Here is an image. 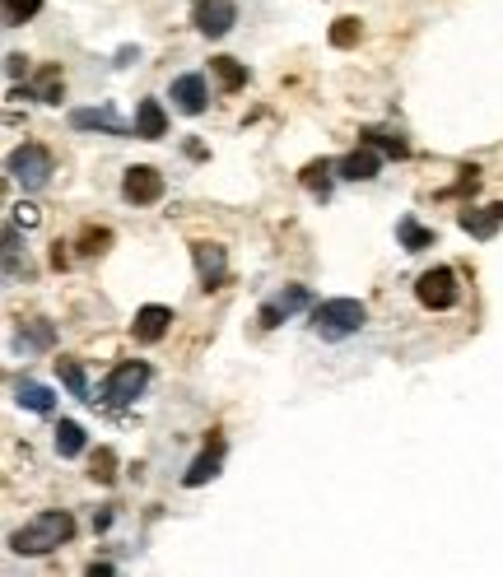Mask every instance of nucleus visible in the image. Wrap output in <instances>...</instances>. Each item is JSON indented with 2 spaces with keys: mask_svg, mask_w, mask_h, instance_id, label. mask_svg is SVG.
Listing matches in <instances>:
<instances>
[{
  "mask_svg": "<svg viewBox=\"0 0 503 577\" xmlns=\"http://www.w3.org/2000/svg\"><path fill=\"white\" fill-rule=\"evenodd\" d=\"M415 298H420V308H429V312L457 308V303H462V284H457V270H452V266L424 270L420 280H415Z\"/></svg>",
  "mask_w": 503,
  "mask_h": 577,
  "instance_id": "nucleus-4",
  "label": "nucleus"
},
{
  "mask_svg": "<svg viewBox=\"0 0 503 577\" xmlns=\"http://www.w3.org/2000/svg\"><path fill=\"white\" fill-rule=\"evenodd\" d=\"M168 326H173V308L145 303V308L136 312V322H131V336H136V345H159V340L168 336Z\"/></svg>",
  "mask_w": 503,
  "mask_h": 577,
  "instance_id": "nucleus-11",
  "label": "nucleus"
},
{
  "mask_svg": "<svg viewBox=\"0 0 503 577\" xmlns=\"http://www.w3.org/2000/svg\"><path fill=\"white\" fill-rule=\"evenodd\" d=\"M38 10H42V0H5V24L19 28V24H28Z\"/></svg>",
  "mask_w": 503,
  "mask_h": 577,
  "instance_id": "nucleus-28",
  "label": "nucleus"
},
{
  "mask_svg": "<svg viewBox=\"0 0 503 577\" xmlns=\"http://www.w3.org/2000/svg\"><path fill=\"white\" fill-rule=\"evenodd\" d=\"M122 196L131 205H159L164 201V173L150 163H131L122 173Z\"/></svg>",
  "mask_w": 503,
  "mask_h": 577,
  "instance_id": "nucleus-6",
  "label": "nucleus"
},
{
  "mask_svg": "<svg viewBox=\"0 0 503 577\" xmlns=\"http://www.w3.org/2000/svg\"><path fill=\"white\" fill-rule=\"evenodd\" d=\"M396 238H401V247H406V252H424V247H434V229H424L420 219L415 215H401L396 219Z\"/></svg>",
  "mask_w": 503,
  "mask_h": 577,
  "instance_id": "nucleus-19",
  "label": "nucleus"
},
{
  "mask_svg": "<svg viewBox=\"0 0 503 577\" xmlns=\"http://www.w3.org/2000/svg\"><path fill=\"white\" fill-rule=\"evenodd\" d=\"M14 401L24 405V410H33V415H52L56 410V396L47 387H42V382H14Z\"/></svg>",
  "mask_w": 503,
  "mask_h": 577,
  "instance_id": "nucleus-18",
  "label": "nucleus"
},
{
  "mask_svg": "<svg viewBox=\"0 0 503 577\" xmlns=\"http://www.w3.org/2000/svg\"><path fill=\"white\" fill-rule=\"evenodd\" d=\"M112 466H117V457H112L108 447H98V452H94V461H89V480H98V484H112V480H117V470H112Z\"/></svg>",
  "mask_w": 503,
  "mask_h": 577,
  "instance_id": "nucleus-27",
  "label": "nucleus"
},
{
  "mask_svg": "<svg viewBox=\"0 0 503 577\" xmlns=\"http://www.w3.org/2000/svg\"><path fill=\"white\" fill-rule=\"evenodd\" d=\"M177 112H187V117H201L210 108V89H205V75H177L173 89H168Z\"/></svg>",
  "mask_w": 503,
  "mask_h": 577,
  "instance_id": "nucleus-12",
  "label": "nucleus"
},
{
  "mask_svg": "<svg viewBox=\"0 0 503 577\" xmlns=\"http://www.w3.org/2000/svg\"><path fill=\"white\" fill-rule=\"evenodd\" d=\"M112 573H117L112 564H89V577H112Z\"/></svg>",
  "mask_w": 503,
  "mask_h": 577,
  "instance_id": "nucleus-32",
  "label": "nucleus"
},
{
  "mask_svg": "<svg viewBox=\"0 0 503 577\" xmlns=\"http://www.w3.org/2000/svg\"><path fill=\"white\" fill-rule=\"evenodd\" d=\"M56 340L52 322H28L24 331H19V349H47Z\"/></svg>",
  "mask_w": 503,
  "mask_h": 577,
  "instance_id": "nucleus-26",
  "label": "nucleus"
},
{
  "mask_svg": "<svg viewBox=\"0 0 503 577\" xmlns=\"http://www.w3.org/2000/svg\"><path fill=\"white\" fill-rule=\"evenodd\" d=\"M33 98H38V103H61V98H66V75H61V66H42L38 84H33Z\"/></svg>",
  "mask_w": 503,
  "mask_h": 577,
  "instance_id": "nucleus-22",
  "label": "nucleus"
},
{
  "mask_svg": "<svg viewBox=\"0 0 503 577\" xmlns=\"http://www.w3.org/2000/svg\"><path fill=\"white\" fill-rule=\"evenodd\" d=\"M219 466H224V438H215V443L205 447L201 457L191 461L187 475H182V484H187V489H201V484H210L219 475Z\"/></svg>",
  "mask_w": 503,
  "mask_h": 577,
  "instance_id": "nucleus-15",
  "label": "nucleus"
},
{
  "mask_svg": "<svg viewBox=\"0 0 503 577\" xmlns=\"http://www.w3.org/2000/svg\"><path fill=\"white\" fill-rule=\"evenodd\" d=\"M136 135H140V140H164V135H168V112H164V103H159V98H140Z\"/></svg>",
  "mask_w": 503,
  "mask_h": 577,
  "instance_id": "nucleus-16",
  "label": "nucleus"
},
{
  "mask_svg": "<svg viewBox=\"0 0 503 577\" xmlns=\"http://www.w3.org/2000/svg\"><path fill=\"white\" fill-rule=\"evenodd\" d=\"M303 308H313V294L303 289V284H289V289H280L275 298H266L261 303V312H257V322L266 326V331H275V326H285L294 312H303Z\"/></svg>",
  "mask_w": 503,
  "mask_h": 577,
  "instance_id": "nucleus-7",
  "label": "nucleus"
},
{
  "mask_svg": "<svg viewBox=\"0 0 503 577\" xmlns=\"http://www.w3.org/2000/svg\"><path fill=\"white\" fill-rule=\"evenodd\" d=\"M5 70H10V80H19V75H24V70H28V56L10 52V56H5Z\"/></svg>",
  "mask_w": 503,
  "mask_h": 577,
  "instance_id": "nucleus-31",
  "label": "nucleus"
},
{
  "mask_svg": "<svg viewBox=\"0 0 503 577\" xmlns=\"http://www.w3.org/2000/svg\"><path fill=\"white\" fill-rule=\"evenodd\" d=\"M359 38H364V19H359V14H340L336 24H331V47H340V52L354 47Z\"/></svg>",
  "mask_w": 503,
  "mask_h": 577,
  "instance_id": "nucleus-24",
  "label": "nucleus"
},
{
  "mask_svg": "<svg viewBox=\"0 0 503 577\" xmlns=\"http://www.w3.org/2000/svg\"><path fill=\"white\" fill-rule=\"evenodd\" d=\"M191 24H196L201 38H224L238 24V0H201L196 14H191Z\"/></svg>",
  "mask_w": 503,
  "mask_h": 577,
  "instance_id": "nucleus-9",
  "label": "nucleus"
},
{
  "mask_svg": "<svg viewBox=\"0 0 503 577\" xmlns=\"http://www.w3.org/2000/svg\"><path fill=\"white\" fill-rule=\"evenodd\" d=\"M336 173L345 177V182H373V177L382 173V149L359 140V149H350L345 159H336Z\"/></svg>",
  "mask_w": 503,
  "mask_h": 577,
  "instance_id": "nucleus-10",
  "label": "nucleus"
},
{
  "mask_svg": "<svg viewBox=\"0 0 503 577\" xmlns=\"http://www.w3.org/2000/svg\"><path fill=\"white\" fill-rule=\"evenodd\" d=\"M191 261H196V275H201L205 294L229 284V252L219 242H191Z\"/></svg>",
  "mask_w": 503,
  "mask_h": 577,
  "instance_id": "nucleus-8",
  "label": "nucleus"
},
{
  "mask_svg": "<svg viewBox=\"0 0 503 577\" xmlns=\"http://www.w3.org/2000/svg\"><path fill=\"white\" fill-rule=\"evenodd\" d=\"M331 173H336V163H331V159H313V163H308V168L299 173V182L313 191L317 201H327V196H331Z\"/></svg>",
  "mask_w": 503,
  "mask_h": 577,
  "instance_id": "nucleus-20",
  "label": "nucleus"
},
{
  "mask_svg": "<svg viewBox=\"0 0 503 577\" xmlns=\"http://www.w3.org/2000/svg\"><path fill=\"white\" fill-rule=\"evenodd\" d=\"M368 308L359 298H327V303H313V331L327 340H345L354 331H364Z\"/></svg>",
  "mask_w": 503,
  "mask_h": 577,
  "instance_id": "nucleus-2",
  "label": "nucleus"
},
{
  "mask_svg": "<svg viewBox=\"0 0 503 577\" xmlns=\"http://www.w3.org/2000/svg\"><path fill=\"white\" fill-rule=\"evenodd\" d=\"M56 377L66 382V391L75 396V401H84V405L98 401L94 391H89V377H84V363L80 359H56Z\"/></svg>",
  "mask_w": 503,
  "mask_h": 577,
  "instance_id": "nucleus-17",
  "label": "nucleus"
},
{
  "mask_svg": "<svg viewBox=\"0 0 503 577\" xmlns=\"http://www.w3.org/2000/svg\"><path fill=\"white\" fill-rule=\"evenodd\" d=\"M38 205H28V201H19L14 205V224H24V229H38Z\"/></svg>",
  "mask_w": 503,
  "mask_h": 577,
  "instance_id": "nucleus-30",
  "label": "nucleus"
},
{
  "mask_svg": "<svg viewBox=\"0 0 503 577\" xmlns=\"http://www.w3.org/2000/svg\"><path fill=\"white\" fill-rule=\"evenodd\" d=\"M359 140H364V145H378L382 154H392V159H406V154H410L406 140H401V135H392V131H364Z\"/></svg>",
  "mask_w": 503,
  "mask_h": 577,
  "instance_id": "nucleus-25",
  "label": "nucleus"
},
{
  "mask_svg": "<svg viewBox=\"0 0 503 577\" xmlns=\"http://www.w3.org/2000/svg\"><path fill=\"white\" fill-rule=\"evenodd\" d=\"M75 540V517L70 512H38V517H28L19 531L10 536V550L14 554H28V559H38V554H52L61 545Z\"/></svg>",
  "mask_w": 503,
  "mask_h": 577,
  "instance_id": "nucleus-1",
  "label": "nucleus"
},
{
  "mask_svg": "<svg viewBox=\"0 0 503 577\" xmlns=\"http://www.w3.org/2000/svg\"><path fill=\"white\" fill-rule=\"evenodd\" d=\"M5 173H10L24 191H42L47 182H52V154H47L42 145H19V149H10Z\"/></svg>",
  "mask_w": 503,
  "mask_h": 577,
  "instance_id": "nucleus-5",
  "label": "nucleus"
},
{
  "mask_svg": "<svg viewBox=\"0 0 503 577\" xmlns=\"http://www.w3.org/2000/svg\"><path fill=\"white\" fill-rule=\"evenodd\" d=\"M150 363L145 359H126V363H117V368H112L108 377H103V401L108 405H117V410H122V405H131L140 396V391L150 387Z\"/></svg>",
  "mask_w": 503,
  "mask_h": 577,
  "instance_id": "nucleus-3",
  "label": "nucleus"
},
{
  "mask_svg": "<svg viewBox=\"0 0 503 577\" xmlns=\"http://www.w3.org/2000/svg\"><path fill=\"white\" fill-rule=\"evenodd\" d=\"M210 70H215V80H219L224 94H238V89L247 84V66H238L233 56H210Z\"/></svg>",
  "mask_w": 503,
  "mask_h": 577,
  "instance_id": "nucleus-21",
  "label": "nucleus"
},
{
  "mask_svg": "<svg viewBox=\"0 0 503 577\" xmlns=\"http://www.w3.org/2000/svg\"><path fill=\"white\" fill-rule=\"evenodd\" d=\"M75 131H103V135H136V126H126L112 108H75L70 112Z\"/></svg>",
  "mask_w": 503,
  "mask_h": 577,
  "instance_id": "nucleus-13",
  "label": "nucleus"
},
{
  "mask_svg": "<svg viewBox=\"0 0 503 577\" xmlns=\"http://www.w3.org/2000/svg\"><path fill=\"white\" fill-rule=\"evenodd\" d=\"M108 242H112L108 229H89V233H84V242H80V252L84 256H98V252H108Z\"/></svg>",
  "mask_w": 503,
  "mask_h": 577,
  "instance_id": "nucleus-29",
  "label": "nucleus"
},
{
  "mask_svg": "<svg viewBox=\"0 0 503 577\" xmlns=\"http://www.w3.org/2000/svg\"><path fill=\"white\" fill-rule=\"evenodd\" d=\"M84 447H89V438H84L80 424H75V419H61V424H56V452L70 461V457H80Z\"/></svg>",
  "mask_w": 503,
  "mask_h": 577,
  "instance_id": "nucleus-23",
  "label": "nucleus"
},
{
  "mask_svg": "<svg viewBox=\"0 0 503 577\" xmlns=\"http://www.w3.org/2000/svg\"><path fill=\"white\" fill-rule=\"evenodd\" d=\"M457 224H462V229L471 233V238L490 242L494 233L503 229V205H476V210H471V205H466L462 215H457Z\"/></svg>",
  "mask_w": 503,
  "mask_h": 577,
  "instance_id": "nucleus-14",
  "label": "nucleus"
}]
</instances>
